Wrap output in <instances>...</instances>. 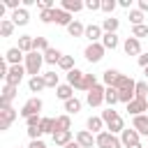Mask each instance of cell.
<instances>
[{"label": "cell", "instance_id": "ee69618b", "mask_svg": "<svg viewBox=\"0 0 148 148\" xmlns=\"http://www.w3.org/2000/svg\"><path fill=\"white\" fill-rule=\"evenodd\" d=\"M136 97H141V99H148V83L146 81H136Z\"/></svg>", "mask_w": 148, "mask_h": 148}, {"label": "cell", "instance_id": "1f68e13d", "mask_svg": "<svg viewBox=\"0 0 148 148\" xmlns=\"http://www.w3.org/2000/svg\"><path fill=\"white\" fill-rule=\"evenodd\" d=\"M51 139H53V143H56V146H62V148H65V146L72 141V132H56Z\"/></svg>", "mask_w": 148, "mask_h": 148}, {"label": "cell", "instance_id": "484cf974", "mask_svg": "<svg viewBox=\"0 0 148 148\" xmlns=\"http://www.w3.org/2000/svg\"><path fill=\"white\" fill-rule=\"evenodd\" d=\"M28 88H30V92H42V90L46 88L44 76H42V74H39V76H30V79H28Z\"/></svg>", "mask_w": 148, "mask_h": 148}, {"label": "cell", "instance_id": "4316f807", "mask_svg": "<svg viewBox=\"0 0 148 148\" xmlns=\"http://www.w3.org/2000/svg\"><path fill=\"white\" fill-rule=\"evenodd\" d=\"M56 95H58V99L67 102V99H72V97H74V88H72L69 83H60V86L56 88Z\"/></svg>", "mask_w": 148, "mask_h": 148}, {"label": "cell", "instance_id": "4fadbf2b", "mask_svg": "<svg viewBox=\"0 0 148 148\" xmlns=\"http://www.w3.org/2000/svg\"><path fill=\"white\" fill-rule=\"evenodd\" d=\"M5 60H7L9 65H21V62H25V53H23L18 46H12V49L5 51Z\"/></svg>", "mask_w": 148, "mask_h": 148}, {"label": "cell", "instance_id": "bcb514c9", "mask_svg": "<svg viewBox=\"0 0 148 148\" xmlns=\"http://www.w3.org/2000/svg\"><path fill=\"white\" fill-rule=\"evenodd\" d=\"M116 7H118L116 0H102V12H104V14L113 16V9H116Z\"/></svg>", "mask_w": 148, "mask_h": 148}, {"label": "cell", "instance_id": "f5cc1de1", "mask_svg": "<svg viewBox=\"0 0 148 148\" xmlns=\"http://www.w3.org/2000/svg\"><path fill=\"white\" fill-rule=\"evenodd\" d=\"M136 62H139V65H141V67L146 69V67H148V51H143V53H141V56L136 58Z\"/></svg>", "mask_w": 148, "mask_h": 148}, {"label": "cell", "instance_id": "4dcf8cb0", "mask_svg": "<svg viewBox=\"0 0 148 148\" xmlns=\"http://www.w3.org/2000/svg\"><path fill=\"white\" fill-rule=\"evenodd\" d=\"M60 58H62V53H60L58 49H53V46L44 53V62H46V65H58V62H60Z\"/></svg>", "mask_w": 148, "mask_h": 148}, {"label": "cell", "instance_id": "8fae6325", "mask_svg": "<svg viewBox=\"0 0 148 148\" xmlns=\"http://www.w3.org/2000/svg\"><path fill=\"white\" fill-rule=\"evenodd\" d=\"M76 141H79L81 148H92V146H97V136H95L92 132H88V130H79V132H76Z\"/></svg>", "mask_w": 148, "mask_h": 148}, {"label": "cell", "instance_id": "f1b7e54d", "mask_svg": "<svg viewBox=\"0 0 148 148\" xmlns=\"http://www.w3.org/2000/svg\"><path fill=\"white\" fill-rule=\"evenodd\" d=\"M67 35H69V37H83V35H86V25L74 18V21L69 23V28H67Z\"/></svg>", "mask_w": 148, "mask_h": 148}, {"label": "cell", "instance_id": "7bdbcfd3", "mask_svg": "<svg viewBox=\"0 0 148 148\" xmlns=\"http://www.w3.org/2000/svg\"><path fill=\"white\" fill-rule=\"evenodd\" d=\"M134 97H136V92H134V90H118V99H120L125 106H127Z\"/></svg>", "mask_w": 148, "mask_h": 148}, {"label": "cell", "instance_id": "9c48e42d", "mask_svg": "<svg viewBox=\"0 0 148 148\" xmlns=\"http://www.w3.org/2000/svg\"><path fill=\"white\" fill-rule=\"evenodd\" d=\"M127 113L134 118V116H146V111H148V99H141V97H134L127 106Z\"/></svg>", "mask_w": 148, "mask_h": 148}, {"label": "cell", "instance_id": "277c9868", "mask_svg": "<svg viewBox=\"0 0 148 148\" xmlns=\"http://www.w3.org/2000/svg\"><path fill=\"white\" fill-rule=\"evenodd\" d=\"M104 53H106V49L102 46V42L88 44V46L83 49V56H86V60H88V62H99V60L104 58Z\"/></svg>", "mask_w": 148, "mask_h": 148}, {"label": "cell", "instance_id": "ac0fdd59", "mask_svg": "<svg viewBox=\"0 0 148 148\" xmlns=\"http://www.w3.org/2000/svg\"><path fill=\"white\" fill-rule=\"evenodd\" d=\"M132 127H134L141 136H148V116H134V118H132Z\"/></svg>", "mask_w": 148, "mask_h": 148}, {"label": "cell", "instance_id": "d4e9b609", "mask_svg": "<svg viewBox=\"0 0 148 148\" xmlns=\"http://www.w3.org/2000/svg\"><path fill=\"white\" fill-rule=\"evenodd\" d=\"M56 132H72V118L69 113H62L56 118Z\"/></svg>", "mask_w": 148, "mask_h": 148}, {"label": "cell", "instance_id": "74e56055", "mask_svg": "<svg viewBox=\"0 0 148 148\" xmlns=\"http://www.w3.org/2000/svg\"><path fill=\"white\" fill-rule=\"evenodd\" d=\"M127 18H130L132 25H143V12H141V9H130Z\"/></svg>", "mask_w": 148, "mask_h": 148}, {"label": "cell", "instance_id": "9f6ffc18", "mask_svg": "<svg viewBox=\"0 0 148 148\" xmlns=\"http://www.w3.org/2000/svg\"><path fill=\"white\" fill-rule=\"evenodd\" d=\"M139 9L141 12H148V0H139Z\"/></svg>", "mask_w": 148, "mask_h": 148}, {"label": "cell", "instance_id": "60d3db41", "mask_svg": "<svg viewBox=\"0 0 148 148\" xmlns=\"http://www.w3.org/2000/svg\"><path fill=\"white\" fill-rule=\"evenodd\" d=\"M58 67H60V69H65V72L69 74V72L74 69V58H72V56H62V58H60V62H58Z\"/></svg>", "mask_w": 148, "mask_h": 148}, {"label": "cell", "instance_id": "91938a15", "mask_svg": "<svg viewBox=\"0 0 148 148\" xmlns=\"http://www.w3.org/2000/svg\"><path fill=\"white\" fill-rule=\"evenodd\" d=\"M143 72H146V79H148V67H146V69H143Z\"/></svg>", "mask_w": 148, "mask_h": 148}, {"label": "cell", "instance_id": "7a4b0ae2", "mask_svg": "<svg viewBox=\"0 0 148 148\" xmlns=\"http://www.w3.org/2000/svg\"><path fill=\"white\" fill-rule=\"evenodd\" d=\"M42 65H44V53H39V51H32V53H28V56H25V62H23V67H25V72H28L30 76H39V69H42Z\"/></svg>", "mask_w": 148, "mask_h": 148}, {"label": "cell", "instance_id": "e575fe53", "mask_svg": "<svg viewBox=\"0 0 148 148\" xmlns=\"http://www.w3.org/2000/svg\"><path fill=\"white\" fill-rule=\"evenodd\" d=\"M44 76V81H46V88H58L60 86V76L51 69V72H46V74H42Z\"/></svg>", "mask_w": 148, "mask_h": 148}, {"label": "cell", "instance_id": "f907efd6", "mask_svg": "<svg viewBox=\"0 0 148 148\" xmlns=\"http://www.w3.org/2000/svg\"><path fill=\"white\" fill-rule=\"evenodd\" d=\"M42 125V116H30L25 120V127H39Z\"/></svg>", "mask_w": 148, "mask_h": 148}, {"label": "cell", "instance_id": "5b68a950", "mask_svg": "<svg viewBox=\"0 0 148 148\" xmlns=\"http://www.w3.org/2000/svg\"><path fill=\"white\" fill-rule=\"evenodd\" d=\"M42 106H44V102H42L39 97H30V99H28V102H25V104L21 106V111H18V113H21V116H23V118L28 120L30 116H39Z\"/></svg>", "mask_w": 148, "mask_h": 148}, {"label": "cell", "instance_id": "11a10c76", "mask_svg": "<svg viewBox=\"0 0 148 148\" xmlns=\"http://www.w3.org/2000/svg\"><path fill=\"white\" fill-rule=\"evenodd\" d=\"M118 7H123V9H132V0H118Z\"/></svg>", "mask_w": 148, "mask_h": 148}, {"label": "cell", "instance_id": "f35d334b", "mask_svg": "<svg viewBox=\"0 0 148 148\" xmlns=\"http://www.w3.org/2000/svg\"><path fill=\"white\" fill-rule=\"evenodd\" d=\"M58 9V7H56ZM56 9H44L39 12V21L42 23H56Z\"/></svg>", "mask_w": 148, "mask_h": 148}, {"label": "cell", "instance_id": "2e32d148", "mask_svg": "<svg viewBox=\"0 0 148 148\" xmlns=\"http://www.w3.org/2000/svg\"><path fill=\"white\" fill-rule=\"evenodd\" d=\"M18 88H14V86H9V83H5L2 86V97H0V109H5V106H12V99L18 95L16 92Z\"/></svg>", "mask_w": 148, "mask_h": 148}, {"label": "cell", "instance_id": "7dc6e473", "mask_svg": "<svg viewBox=\"0 0 148 148\" xmlns=\"http://www.w3.org/2000/svg\"><path fill=\"white\" fill-rule=\"evenodd\" d=\"M86 9H90V12H102V0H86Z\"/></svg>", "mask_w": 148, "mask_h": 148}, {"label": "cell", "instance_id": "5bb4252c", "mask_svg": "<svg viewBox=\"0 0 148 148\" xmlns=\"http://www.w3.org/2000/svg\"><path fill=\"white\" fill-rule=\"evenodd\" d=\"M139 139H141V134H139V132H136L134 127H130V130L125 127V130H123V134H120V141H123V148H127V146H134V143H141Z\"/></svg>", "mask_w": 148, "mask_h": 148}, {"label": "cell", "instance_id": "3957f363", "mask_svg": "<svg viewBox=\"0 0 148 148\" xmlns=\"http://www.w3.org/2000/svg\"><path fill=\"white\" fill-rule=\"evenodd\" d=\"M25 74H28V72H25V67H23V65H9V72H7V76H5V83H9V86L18 88Z\"/></svg>", "mask_w": 148, "mask_h": 148}, {"label": "cell", "instance_id": "b9f144b4", "mask_svg": "<svg viewBox=\"0 0 148 148\" xmlns=\"http://www.w3.org/2000/svg\"><path fill=\"white\" fill-rule=\"evenodd\" d=\"M95 86H97V76H95V74H86V79H83V88H81V90H83V92H90Z\"/></svg>", "mask_w": 148, "mask_h": 148}, {"label": "cell", "instance_id": "6da1fadb", "mask_svg": "<svg viewBox=\"0 0 148 148\" xmlns=\"http://www.w3.org/2000/svg\"><path fill=\"white\" fill-rule=\"evenodd\" d=\"M102 120H104V125H106V132H111V134H123V130H125V120L118 116V111H113V109H106V111H102Z\"/></svg>", "mask_w": 148, "mask_h": 148}, {"label": "cell", "instance_id": "603a6c76", "mask_svg": "<svg viewBox=\"0 0 148 148\" xmlns=\"http://www.w3.org/2000/svg\"><path fill=\"white\" fill-rule=\"evenodd\" d=\"M118 79H120V72H118V69H106V72L102 74V81H104L106 88H116Z\"/></svg>", "mask_w": 148, "mask_h": 148}, {"label": "cell", "instance_id": "816d5d0a", "mask_svg": "<svg viewBox=\"0 0 148 148\" xmlns=\"http://www.w3.org/2000/svg\"><path fill=\"white\" fill-rule=\"evenodd\" d=\"M7 72H9V62L5 60V56H2V60H0V76L5 79L7 76Z\"/></svg>", "mask_w": 148, "mask_h": 148}, {"label": "cell", "instance_id": "681fc988", "mask_svg": "<svg viewBox=\"0 0 148 148\" xmlns=\"http://www.w3.org/2000/svg\"><path fill=\"white\" fill-rule=\"evenodd\" d=\"M37 7H39V12H44V9H56L53 0H37Z\"/></svg>", "mask_w": 148, "mask_h": 148}, {"label": "cell", "instance_id": "836d02e7", "mask_svg": "<svg viewBox=\"0 0 148 148\" xmlns=\"http://www.w3.org/2000/svg\"><path fill=\"white\" fill-rule=\"evenodd\" d=\"M104 102L109 104V109H113L120 99H118V90L116 88H106V92H104Z\"/></svg>", "mask_w": 148, "mask_h": 148}, {"label": "cell", "instance_id": "44dd1931", "mask_svg": "<svg viewBox=\"0 0 148 148\" xmlns=\"http://www.w3.org/2000/svg\"><path fill=\"white\" fill-rule=\"evenodd\" d=\"M12 21H14V25H28V21H30L28 9H25V7H21V9L12 12Z\"/></svg>", "mask_w": 148, "mask_h": 148}, {"label": "cell", "instance_id": "94428289", "mask_svg": "<svg viewBox=\"0 0 148 148\" xmlns=\"http://www.w3.org/2000/svg\"><path fill=\"white\" fill-rule=\"evenodd\" d=\"M16 148H21V146H16Z\"/></svg>", "mask_w": 148, "mask_h": 148}, {"label": "cell", "instance_id": "e0dca14e", "mask_svg": "<svg viewBox=\"0 0 148 148\" xmlns=\"http://www.w3.org/2000/svg\"><path fill=\"white\" fill-rule=\"evenodd\" d=\"M86 127H88V132H92V134L97 136V134H102V132H104V127H106V125H104L102 116H90V118L86 120Z\"/></svg>", "mask_w": 148, "mask_h": 148}, {"label": "cell", "instance_id": "c3c4849f", "mask_svg": "<svg viewBox=\"0 0 148 148\" xmlns=\"http://www.w3.org/2000/svg\"><path fill=\"white\" fill-rule=\"evenodd\" d=\"M42 127H28V136H30V141H35V139H42Z\"/></svg>", "mask_w": 148, "mask_h": 148}, {"label": "cell", "instance_id": "ba28073f", "mask_svg": "<svg viewBox=\"0 0 148 148\" xmlns=\"http://www.w3.org/2000/svg\"><path fill=\"white\" fill-rule=\"evenodd\" d=\"M16 118H18V111H16L14 106H5V109L0 111V132H7L9 125H12Z\"/></svg>", "mask_w": 148, "mask_h": 148}, {"label": "cell", "instance_id": "f546056e", "mask_svg": "<svg viewBox=\"0 0 148 148\" xmlns=\"http://www.w3.org/2000/svg\"><path fill=\"white\" fill-rule=\"evenodd\" d=\"M118 28H120V18L106 16V18L102 21V30H104V32H118Z\"/></svg>", "mask_w": 148, "mask_h": 148}, {"label": "cell", "instance_id": "db71d44e", "mask_svg": "<svg viewBox=\"0 0 148 148\" xmlns=\"http://www.w3.org/2000/svg\"><path fill=\"white\" fill-rule=\"evenodd\" d=\"M28 148H46V143H44L42 139H35V141H30V143H28Z\"/></svg>", "mask_w": 148, "mask_h": 148}, {"label": "cell", "instance_id": "d590c367", "mask_svg": "<svg viewBox=\"0 0 148 148\" xmlns=\"http://www.w3.org/2000/svg\"><path fill=\"white\" fill-rule=\"evenodd\" d=\"M65 111H67L69 116H72V113H79V111H81V99H79V97L67 99V102H65Z\"/></svg>", "mask_w": 148, "mask_h": 148}, {"label": "cell", "instance_id": "d6a6232c", "mask_svg": "<svg viewBox=\"0 0 148 148\" xmlns=\"http://www.w3.org/2000/svg\"><path fill=\"white\" fill-rule=\"evenodd\" d=\"M14 28H16V25H14L12 18H2V21H0V35H2V37H12Z\"/></svg>", "mask_w": 148, "mask_h": 148}, {"label": "cell", "instance_id": "6f0895ef", "mask_svg": "<svg viewBox=\"0 0 148 148\" xmlns=\"http://www.w3.org/2000/svg\"><path fill=\"white\" fill-rule=\"evenodd\" d=\"M65 148H81V146H79V141H76V139H74V141H69V143H67V146H65Z\"/></svg>", "mask_w": 148, "mask_h": 148}, {"label": "cell", "instance_id": "7402d4cb", "mask_svg": "<svg viewBox=\"0 0 148 148\" xmlns=\"http://www.w3.org/2000/svg\"><path fill=\"white\" fill-rule=\"evenodd\" d=\"M32 46H35V37H32V35H21V37H18V49H21L25 56L35 51Z\"/></svg>", "mask_w": 148, "mask_h": 148}, {"label": "cell", "instance_id": "7c38bea8", "mask_svg": "<svg viewBox=\"0 0 148 148\" xmlns=\"http://www.w3.org/2000/svg\"><path fill=\"white\" fill-rule=\"evenodd\" d=\"M90 44H95V42H102V37H104V30H102V25H97V23H90V25H86V35H83Z\"/></svg>", "mask_w": 148, "mask_h": 148}, {"label": "cell", "instance_id": "ab89813d", "mask_svg": "<svg viewBox=\"0 0 148 148\" xmlns=\"http://www.w3.org/2000/svg\"><path fill=\"white\" fill-rule=\"evenodd\" d=\"M35 51H39V53H46L51 46H49V39L46 37H35V46H32Z\"/></svg>", "mask_w": 148, "mask_h": 148}, {"label": "cell", "instance_id": "ffe728a7", "mask_svg": "<svg viewBox=\"0 0 148 148\" xmlns=\"http://www.w3.org/2000/svg\"><path fill=\"white\" fill-rule=\"evenodd\" d=\"M118 44H120V39H118L116 32H104V37H102V46H104L106 51H116Z\"/></svg>", "mask_w": 148, "mask_h": 148}, {"label": "cell", "instance_id": "52a82bcc", "mask_svg": "<svg viewBox=\"0 0 148 148\" xmlns=\"http://www.w3.org/2000/svg\"><path fill=\"white\" fill-rule=\"evenodd\" d=\"M104 92H106V86H95L90 92H86V102L88 106H102L104 104Z\"/></svg>", "mask_w": 148, "mask_h": 148}, {"label": "cell", "instance_id": "8d00e7d4", "mask_svg": "<svg viewBox=\"0 0 148 148\" xmlns=\"http://www.w3.org/2000/svg\"><path fill=\"white\" fill-rule=\"evenodd\" d=\"M39 127H42L44 134H51L53 136L56 134V118H42V125Z\"/></svg>", "mask_w": 148, "mask_h": 148}, {"label": "cell", "instance_id": "f6af8a7d", "mask_svg": "<svg viewBox=\"0 0 148 148\" xmlns=\"http://www.w3.org/2000/svg\"><path fill=\"white\" fill-rule=\"evenodd\" d=\"M132 37H136V39L148 37V25H146V23H143V25H132Z\"/></svg>", "mask_w": 148, "mask_h": 148}, {"label": "cell", "instance_id": "d6986e66", "mask_svg": "<svg viewBox=\"0 0 148 148\" xmlns=\"http://www.w3.org/2000/svg\"><path fill=\"white\" fill-rule=\"evenodd\" d=\"M60 9H65L69 14H76V12L86 9V2H81V0H62L60 2Z\"/></svg>", "mask_w": 148, "mask_h": 148}, {"label": "cell", "instance_id": "30bf717a", "mask_svg": "<svg viewBox=\"0 0 148 148\" xmlns=\"http://www.w3.org/2000/svg\"><path fill=\"white\" fill-rule=\"evenodd\" d=\"M123 49H125L127 56H136V58L143 53V51H141V39H136V37H132V35L123 42Z\"/></svg>", "mask_w": 148, "mask_h": 148}, {"label": "cell", "instance_id": "83f0119b", "mask_svg": "<svg viewBox=\"0 0 148 148\" xmlns=\"http://www.w3.org/2000/svg\"><path fill=\"white\" fill-rule=\"evenodd\" d=\"M72 21H74V18H72V14H69V12H65V9H60V7L56 9V23H58V25L69 28V23H72Z\"/></svg>", "mask_w": 148, "mask_h": 148}, {"label": "cell", "instance_id": "680465c9", "mask_svg": "<svg viewBox=\"0 0 148 148\" xmlns=\"http://www.w3.org/2000/svg\"><path fill=\"white\" fill-rule=\"evenodd\" d=\"M127 148H143L141 143H134V146H127Z\"/></svg>", "mask_w": 148, "mask_h": 148}, {"label": "cell", "instance_id": "9a60e30c", "mask_svg": "<svg viewBox=\"0 0 148 148\" xmlns=\"http://www.w3.org/2000/svg\"><path fill=\"white\" fill-rule=\"evenodd\" d=\"M83 79H86V72H81V69H76V67L67 74V83H69L74 90H81V88H83Z\"/></svg>", "mask_w": 148, "mask_h": 148}, {"label": "cell", "instance_id": "cb8c5ba5", "mask_svg": "<svg viewBox=\"0 0 148 148\" xmlns=\"http://www.w3.org/2000/svg\"><path fill=\"white\" fill-rule=\"evenodd\" d=\"M116 90H136V81L127 74H120V79L116 83Z\"/></svg>", "mask_w": 148, "mask_h": 148}, {"label": "cell", "instance_id": "8992f818", "mask_svg": "<svg viewBox=\"0 0 148 148\" xmlns=\"http://www.w3.org/2000/svg\"><path fill=\"white\" fill-rule=\"evenodd\" d=\"M97 146L99 148H123V141L118 134H111L104 130L102 134H97Z\"/></svg>", "mask_w": 148, "mask_h": 148}]
</instances>
